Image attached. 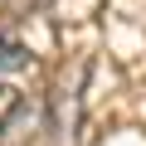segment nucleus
<instances>
[{"label": "nucleus", "mask_w": 146, "mask_h": 146, "mask_svg": "<svg viewBox=\"0 0 146 146\" xmlns=\"http://www.w3.org/2000/svg\"><path fill=\"white\" fill-rule=\"evenodd\" d=\"M25 68H29V49H25V39L0 34V78H15V73H25Z\"/></svg>", "instance_id": "obj_1"}, {"label": "nucleus", "mask_w": 146, "mask_h": 146, "mask_svg": "<svg viewBox=\"0 0 146 146\" xmlns=\"http://www.w3.org/2000/svg\"><path fill=\"white\" fill-rule=\"evenodd\" d=\"M20 112H25V93L10 78H0V136H10V127L20 122Z\"/></svg>", "instance_id": "obj_2"}]
</instances>
